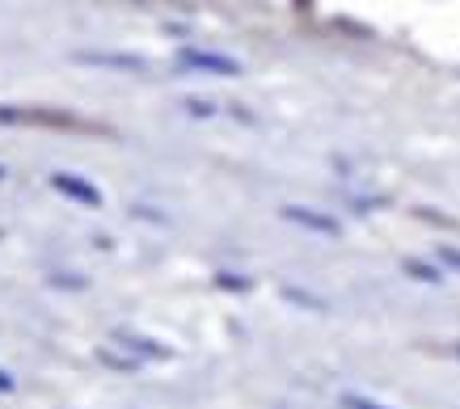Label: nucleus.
<instances>
[{
    "label": "nucleus",
    "mask_w": 460,
    "mask_h": 409,
    "mask_svg": "<svg viewBox=\"0 0 460 409\" xmlns=\"http://www.w3.org/2000/svg\"><path fill=\"white\" fill-rule=\"evenodd\" d=\"M283 220H288V224L308 228V232H321V237H338V232H342V224H338L334 215L313 212V207H296V203H288V207H283Z\"/></svg>",
    "instance_id": "7ed1b4c3"
},
{
    "label": "nucleus",
    "mask_w": 460,
    "mask_h": 409,
    "mask_svg": "<svg viewBox=\"0 0 460 409\" xmlns=\"http://www.w3.org/2000/svg\"><path fill=\"white\" fill-rule=\"evenodd\" d=\"M114 346H119V351H131L136 354V359H165V346H156L153 338H136V334H119V338H114Z\"/></svg>",
    "instance_id": "20e7f679"
},
{
    "label": "nucleus",
    "mask_w": 460,
    "mask_h": 409,
    "mask_svg": "<svg viewBox=\"0 0 460 409\" xmlns=\"http://www.w3.org/2000/svg\"><path fill=\"white\" fill-rule=\"evenodd\" d=\"M0 393H13V376L9 371H0Z\"/></svg>",
    "instance_id": "1a4fd4ad"
},
{
    "label": "nucleus",
    "mask_w": 460,
    "mask_h": 409,
    "mask_svg": "<svg viewBox=\"0 0 460 409\" xmlns=\"http://www.w3.org/2000/svg\"><path fill=\"white\" fill-rule=\"evenodd\" d=\"M178 59H181V68L211 72V76H241V64L233 56H216V51H195V47H186Z\"/></svg>",
    "instance_id": "f257e3e1"
},
{
    "label": "nucleus",
    "mask_w": 460,
    "mask_h": 409,
    "mask_svg": "<svg viewBox=\"0 0 460 409\" xmlns=\"http://www.w3.org/2000/svg\"><path fill=\"white\" fill-rule=\"evenodd\" d=\"M405 274H410V279H422V283H439V279H444V274H435L427 262H405Z\"/></svg>",
    "instance_id": "423d86ee"
},
{
    "label": "nucleus",
    "mask_w": 460,
    "mask_h": 409,
    "mask_svg": "<svg viewBox=\"0 0 460 409\" xmlns=\"http://www.w3.org/2000/svg\"><path fill=\"white\" fill-rule=\"evenodd\" d=\"M81 64H102V68H127V72H144L140 56H98V51H81Z\"/></svg>",
    "instance_id": "39448f33"
},
{
    "label": "nucleus",
    "mask_w": 460,
    "mask_h": 409,
    "mask_svg": "<svg viewBox=\"0 0 460 409\" xmlns=\"http://www.w3.org/2000/svg\"><path fill=\"white\" fill-rule=\"evenodd\" d=\"M220 287H228V292H245L250 283H245V279H233V274H220Z\"/></svg>",
    "instance_id": "6e6552de"
},
{
    "label": "nucleus",
    "mask_w": 460,
    "mask_h": 409,
    "mask_svg": "<svg viewBox=\"0 0 460 409\" xmlns=\"http://www.w3.org/2000/svg\"><path fill=\"white\" fill-rule=\"evenodd\" d=\"M51 186H56L64 198H72V203H81V207H102V190L93 182H84V178H76V173H51Z\"/></svg>",
    "instance_id": "f03ea898"
},
{
    "label": "nucleus",
    "mask_w": 460,
    "mask_h": 409,
    "mask_svg": "<svg viewBox=\"0 0 460 409\" xmlns=\"http://www.w3.org/2000/svg\"><path fill=\"white\" fill-rule=\"evenodd\" d=\"M456 354H460V346H456Z\"/></svg>",
    "instance_id": "9d476101"
},
{
    "label": "nucleus",
    "mask_w": 460,
    "mask_h": 409,
    "mask_svg": "<svg viewBox=\"0 0 460 409\" xmlns=\"http://www.w3.org/2000/svg\"><path fill=\"white\" fill-rule=\"evenodd\" d=\"M342 405L347 409H389V405H380V401H372V396H363V393H347Z\"/></svg>",
    "instance_id": "0eeeda50"
}]
</instances>
